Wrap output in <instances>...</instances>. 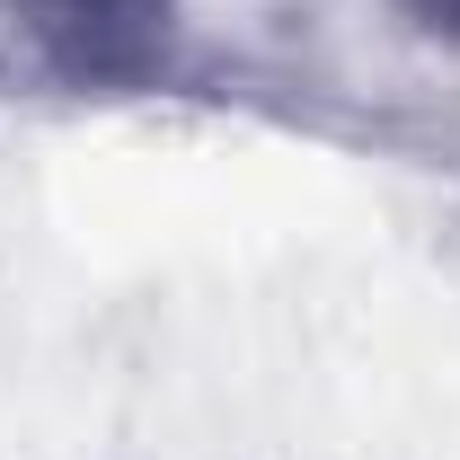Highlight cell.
<instances>
[{
	"label": "cell",
	"mask_w": 460,
	"mask_h": 460,
	"mask_svg": "<svg viewBox=\"0 0 460 460\" xmlns=\"http://www.w3.org/2000/svg\"><path fill=\"white\" fill-rule=\"evenodd\" d=\"M425 27H443V36H460V0H407Z\"/></svg>",
	"instance_id": "6da1fadb"
},
{
	"label": "cell",
	"mask_w": 460,
	"mask_h": 460,
	"mask_svg": "<svg viewBox=\"0 0 460 460\" xmlns=\"http://www.w3.org/2000/svg\"><path fill=\"white\" fill-rule=\"evenodd\" d=\"M71 9H142V0H71Z\"/></svg>",
	"instance_id": "7a4b0ae2"
}]
</instances>
